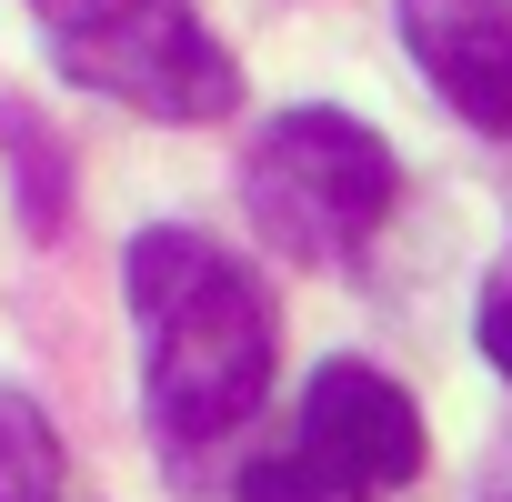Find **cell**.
<instances>
[{
    "label": "cell",
    "mask_w": 512,
    "mask_h": 502,
    "mask_svg": "<svg viewBox=\"0 0 512 502\" xmlns=\"http://www.w3.org/2000/svg\"><path fill=\"white\" fill-rule=\"evenodd\" d=\"M472 332H482V362L512 382V241H502V262L482 272V322Z\"/></svg>",
    "instance_id": "obj_7"
},
{
    "label": "cell",
    "mask_w": 512,
    "mask_h": 502,
    "mask_svg": "<svg viewBox=\"0 0 512 502\" xmlns=\"http://www.w3.org/2000/svg\"><path fill=\"white\" fill-rule=\"evenodd\" d=\"M131 322H141V402L171 452L231 442L272 392V292L211 231H141L131 241Z\"/></svg>",
    "instance_id": "obj_1"
},
{
    "label": "cell",
    "mask_w": 512,
    "mask_h": 502,
    "mask_svg": "<svg viewBox=\"0 0 512 502\" xmlns=\"http://www.w3.org/2000/svg\"><path fill=\"white\" fill-rule=\"evenodd\" d=\"M422 472V412L372 362H322L302 392V432L241 472V502H372Z\"/></svg>",
    "instance_id": "obj_4"
},
{
    "label": "cell",
    "mask_w": 512,
    "mask_h": 502,
    "mask_svg": "<svg viewBox=\"0 0 512 502\" xmlns=\"http://www.w3.org/2000/svg\"><path fill=\"white\" fill-rule=\"evenodd\" d=\"M0 502H81L71 462L51 442V412L31 392H0Z\"/></svg>",
    "instance_id": "obj_6"
},
{
    "label": "cell",
    "mask_w": 512,
    "mask_h": 502,
    "mask_svg": "<svg viewBox=\"0 0 512 502\" xmlns=\"http://www.w3.org/2000/svg\"><path fill=\"white\" fill-rule=\"evenodd\" d=\"M402 11V51L422 61V81L472 121L512 141V0H392Z\"/></svg>",
    "instance_id": "obj_5"
},
{
    "label": "cell",
    "mask_w": 512,
    "mask_h": 502,
    "mask_svg": "<svg viewBox=\"0 0 512 502\" xmlns=\"http://www.w3.org/2000/svg\"><path fill=\"white\" fill-rule=\"evenodd\" d=\"M61 81L141 111V121H221L241 111V71L191 0H31Z\"/></svg>",
    "instance_id": "obj_2"
},
{
    "label": "cell",
    "mask_w": 512,
    "mask_h": 502,
    "mask_svg": "<svg viewBox=\"0 0 512 502\" xmlns=\"http://www.w3.org/2000/svg\"><path fill=\"white\" fill-rule=\"evenodd\" d=\"M392 191H402V161L382 151V131H362L352 111H322V101L262 121V141L241 151V201H251V221H262V241L282 262L362 251L382 231Z\"/></svg>",
    "instance_id": "obj_3"
}]
</instances>
